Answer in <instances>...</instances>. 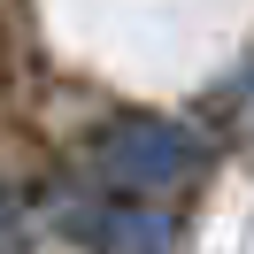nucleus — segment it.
Masks as SVG:
<instances>
[{"label":"nucleus","instance_id":"f257e3e1","mask_svg":"<svg viewBox=\"0 0 254 254\" xmlns=\"http://www.w3.org/2000/svg\"><path fill=\"white\" fill-rule=\"evenodd\" d=\"M85 154H93V177H100L108 192L170 200V192H185V185H200V177H208L216 146H208L192 124H170V116L131 108V116H108V124L93 131Z\"/></svg>","mask_w":254,"mask_h":254},{"label":"nucleus","instance_id":"f03ea898","mask_svg":"<svg viewBox=\"0 0 254 254\" xmlns=\"http://www.w3.org/2000/svg\"><path fill=\"white\" fill-rule=\"evenodd\" d=\"M85 239H108V247H177L185 223H170V208H154V216H100V223H85Z\"/></svg>","mask_w":254,"mask_h":254}]
</instances>
